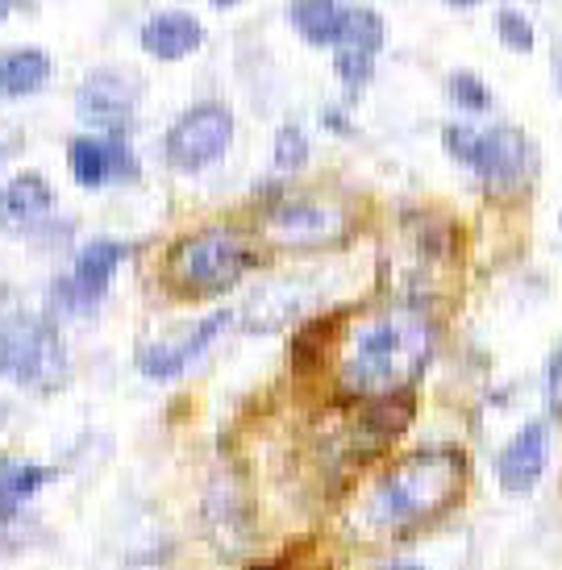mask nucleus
Here are the masks:
<instances>
[{"label": "nucleus", "instance_id": "f257e3e1", "mask_svg": "<svg viewBox=\"0 0 562 570\" xmlns=\"http://www.w3.org/2000/svg\"><path fill=\"white\" fill-rule=\"evenodd\" d=\"M434 354V325L417 308H379L354 321L342 337L337 380L342 392L363 400H384L408 392V383L430 366Z\"/></svg>", "mask_w": 562, "mask_h": 570}, {"label": "nucleus", "instance_id": "f03ea898", "mask_svg": "<svg viewBox=\"0 0 562 570\" xmlns=\"http://www.w3.org/2000/svg\"><path fill=\"white\" fill-rule=\"evenodd\" d=\"M466 483V459L459 450H421L396 462L371 491L367 521L384 533H408L437 521Z\"/></svg>", "mask_w": 562, "mask_h": 570}, {"label": "nucleus", "instance_id": "7ed1b4c3", "mask_svg": "<svg viewBox=\"0 0 562 570\" xmlns=\"http://www.w3.org/2000/svg\"><path fill=\"white\" fill-rule=\"evenodd\" d=\"M255 263V250H250V242L241 238L238 229L213 225V229L188 234V238H179L171 246V254H167V284L176 287L179 296H221Z\"/></svg>", "mask_w": 562, "mask_h": 570}, {"label": "nucleus", "instance_id": "20e7f679", "mask_svg": "<svg viewBox=\"0 0 562 570\" xmlns=\"http://www.w3.org/2000/svg\"><path fill=\"white\" fill-rule=\"evenodd\" d=\"M0 375L33 392L59 387L67 375V350L55 325L30 313L0 317Z\"/></svg>", "mask_w": 562, "mask_h": 570}, {"label": "nucleus", "instance_id": "39448f33", "mask_svg": "<svg viewBox=\"0 0 562 570\" xmlns=\"http://www.w3.org/2000/svg\"><path fill=\"white\" fill-rule=\"evenodd\" d=\"M229 142H234V117L225 105L209 100V105L188 109L167 129V163L176 171H205L229 150Z\"/></svg>", "mask_w": 562, "mask_h": 570}, {"label": "nucleus", "instance_id": "423d86ee", "mask_svg": "<svg viewBox=\"0 0 562 570\" xmlns=\"http://www.w3.org/2000/svg\"><path fill=\"white\" fill-rule=\"evenodd\" d=\"M267 234L279 246H329L351 234V213L337 200H317V196L284 200L272 208Z\"/></svg>", "mask_w": 562, "mask_h": 570}, {"label": "nucleus", "instance_id": "0eeeda50", "mask_svg": "<svg viewBox=\"0 0 562 570\" xmlns=\"http://www.w3.org/2000/svg\"><path fill=\"white\" fill-rule=\"evenodd\" d=\"M466 167L480 175L492 191H516L533 171V150L521 129L496 126V129H487V134H480L475 155H471Z\"/></svg>", "mask_w": 562, "mask_h": 570}, {"label": "nucleus", "instance_id": "6e6552de", "mask_svg": "<svg viewBox=\"0 0 562 570\" xmlns=\"http://www.w3.org/2000/svg\"><path fill=\"white\" fill-rule=\"evenodd\" d=\"M229 325V313H213V317L196 321L188 330L179 333V337H162L155 346H142L138 350V371H142L146 380H176L184 375L188 366L209 350V342H217V333Z\"/></svg>", "mask_w": 562, "mask_h": 570}, {"label": "nucleus", "instance_id": "1a4fd4ad", "mask_svg": "<svg viewBox=\"0 0 562 570\" xmlns=\"http://www.w3.org/2000/svg\"><path fill=\"white\" fill-rule=\"evenodd\" d=\"M550 462V429L542 421H530V425L513 433V442L496 454V479L509 495H525L542 483Z\"/></svg>", "mask_w": 562, "mask_h": 570}, {"label": "nucleus", "instance_id": "9d476101", "mask_svg": "<svg viewBox=\"0 0 562 570\" xmlns=\"http://www.w3.org/2000/svg\"><path fill=\"white\" fill-rule=\"evenodd\" d=\"M80 188H105L109 179H138V159L117 134L112 138H76L67 150Z\"/></svg>", "mask_w": 562, "mask_h": 570}, {"label": "nucleus", "instance_id": "9b49d317", "mask_svg": "<svg viewBox=\"0 0 562 570\" xmlns=\"http://www.w3.org/2000/svg\"><path fill=\"white\" fill-rule=\"evenodd\" d=\"M126 254H129V246H121V242H112V238L88 242L80 250V258H76L71 279H67V304H71L76 313L92 308V304L105 296V287H109V279L117 275V267L126 263Z\"/></svg>", "mask_w": 562, "mask_h": 570}, {"label": "nucleus", "instance_id": "f8f14e48", "mask_svg": "<svg viewBox=\"0 0 562 570\" xmlns=\"http://www.w3.org/2000/svg\"><path fill=\"white\" fill-rule=\"evenodd\" d=\"M76 105H80V117L88 126L121 134L129 126V117H134V88L117 71H97L92 80H83Z\"/></svg>", "mask_w": 562, "mask_h": 570}, {"label": "nucleus", "instance_id": "ddd939ff", "mask_svg": "<svg viewBox=\"0 0 562 570\" xmlns=\"http://www.w3.org/2000/svg\"><path fill=\"white\" fill-rule=\"evenodd\" d=\"M200 42H205V26L193 13H184V9L155 13L142 26V50L162 59V63H176L184 55H193Z\"/></svg>", "mask_w": 562, "mask_h": 570}, {"label": "nucleus", "instance_id": "4468645a", "mask_svg": "<svg viewBox=\"0 0 562 570\" xmlns=\"http://www.w3.org/2000/svg\"><path fill=\"white\" fill-rule=\"evenodd\" d=\"M50 208H55V191L38 171L17 175L0 191V225H9V229H26V225L42 222Z\"/></svg>", "mask_w": 562, "mask_h": 570}, {"label": "nucleus", "instance_id": "2eb2a0df", "mask_svg": "<svg viewBox=\"0 0 562 570\" xmlns=\"http://www.w3.org/2000/svg\"><path fill=\"white\" fill-rule=\"evenodd\" d=\"M50 80V59L38 47H17L0 55V96H33Z\"/></svg>", "mask_w": 562, "mask_h": 570}, {"label": "nucleus", "instance_id": "dca6fc26", "mask_svg": "<svg viewBox=\"0 0 562 570\" xmlns=\"http://www.w3.org/2000/svg\"><path fill=\"white\" fill-rule=\"evenodd\" d=\"M50 475L55 471L42 462H17L0 454V517H17L38 495V488L50 483Z\"/></svg>", "mask_w": 562, "mask_h": 570}, {"label": "nucleus", "instance_id": "f3484780", "mask_svg": "<svg viewBox=\"0 0 562 570\" xmlns=\"http://www.w3.org/2000/svg\"><path fill=\"white\" fill-rule=\"evenodd\" d=\"M292 26L300 30L308 47H334L342 4L337 0H292Z\"/></svg>", "mask_w": 562, "mask_h": 570}, {"label": "nucleus", "instance_id": "a211bd4d", "mask_svg": "<svg viewBox=\"0 0 562 570\" xmlns=\"http://www.w3.org/2000/svg\"><path fill=\"white\" fill-rule=\"evenodd\" d=\"M337 50H358V55H375L384 47V21L375 9H342V26H337Z\"/></svg>", "mask_w": 562, "mask_h": 570}, {"label": "nucleus", "instance_id": "6ab92c4d", "mask_svg": "<svg viewBox=\"0 0 562 570\" xmlns=\"http://www.w3.org/2000/svg\"><path fill=\"white\" fill-rule=\"evenodd\" d=\"M308 163V138L296 126H284L275 134V167L279 171H300Z\"/></svg>", "mask_w": 562, "mask_h": 570}, {"label": "nucleus", "instance_id": "aec40b11", "mask_svg": "<svg viewBox=\"0 0 562 570\" xmlns=\"http://www.w3.org/2000/svg\"><path fill=\"white\" fill-rule=\"evenodd\" d=\"M496 33H500V42H504L509 50H516V55H530V50H533L530 17H521L516 9H500V13H496Z\"/></svg>", "mask_w": 562, "mask_h": 570}, {"label": "nucleus", "instance_id": "412c9836", "mask_svg": "<svg viewBox=\"0 0 562 570\" xmlns=\"http://www.w3.org/2000/svg\"><path fill=\"white\" fill-rule=\"evenodd\" d=\"M450 96H454V105L466 112H487L492 109V92L480 83V76H471V71H459V76H450Z\"/></svg>", "mask_w": 562, "mask_h": 570}, {"label": "nucleus", "instance_id": "4be33fe9", "mask_svg": "<svg viewBox=\"0 0 562 570\" xmlns=\"http://www.w3.org/2000/svg\"><path fill=\"white\" fill-rule=\"evenodd\" d=\"M337 76L351 83V88H358V83L371 80V55H358V50H337Z\"/></svg>", "mask_w": 562, "mask_h": 570}, {"label": "nucleus", "instance_id": "5701e85b", "mask_svg": "<svg viewBox=\"0 0 562 570\" xmlns=\"http://www.w3.org/2000/svg\"><path fill=\"white\" fill-rule=\"evenodd\" d=\"M550 392H554V396H559V387H562V350L559 354H554V358H550Z\"/></svg>", "mask_w": 562, "mask_h": 570}, {"label": "nucleus", "instance_id": "b1692460", "mask_svg": "<svg viewBox=\"0 0 562 570\" xmlns=\"http://www.w3.org/2000/svg\"><path fill=\"white\" fill-rule=\"evenodd\" d=\"M384 570H421L417 562H392V567H384Z\"/></svg>", "mask_w": 562, "mask_h": 570}, {"label": "nucleus", "instance_id": "393cba45", "mask_svg": "<svg viewBox=\"0 0 562 570\" xmlns=\"http://www.w3.org/2000/svg\"><path fill=\"white\" fill-rule=\"evenodd\" d=\"M450 4H459V9H471V4H480V0H450Z\"/></svg>", "mask_w": 562, "mask_h": 570}, {"label": "nucleus", "instance_id": "a878e982", "mask_svg": "<svg viewBox=\"0 0 562 570\" xmlns=\"http://www.w3.org/2000/svg\"><path fill=\"white\" fill-rule=\"evenodd\" d=\"M4 17H9V0H0V21H4Z\"/></svg>", "mask_w": 562, "mask_h": 570}, {"label": "nucleus", "instance_id": "bb28decb", "mask_svg": "<svg viewBox=\"0 0 562 570\" xmlns=\"http://www.w3.org/2000/svg\"><path fill=\"white\" fill-rule=\"evenodd\" d=\"M213 4H221V9H229V4H238V0H213Z\"/></svg>", "mask_w": 562, "mask_h": 570}]
</instances>
